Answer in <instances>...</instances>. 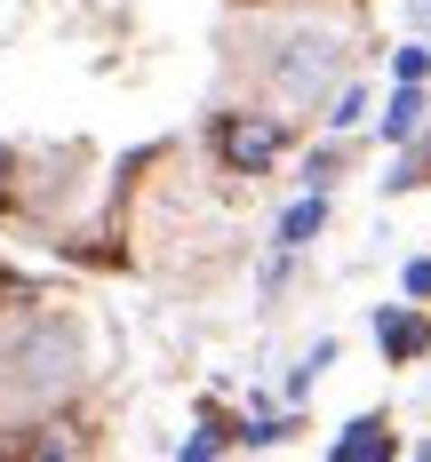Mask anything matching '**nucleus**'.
<instances>
[{
  "mask_svg": "<svg viewBox=\"0 0 431 462\" xmlns=\"http://www.w3.org/2000/svg\"><path fill=\"white\" fill-rule=\"evenodd\" d=\"M216 143H224V160H232L239 176H264L272 160H280V120H264V112H232L224 128H216Z\"/></svg>",
  "mask_w": 431,
  "mask_h": 462,
  "instance_id": "f257e3e1",
  "label": "nucleus"
},
{
  "mask_svg": "<svg viewBox=\"0 0 431 462\" xmlns=\"http://www.w3.org/2000/svg\"><path fill=\"white\" fill-rule=\"evenodd\" d=\"M335 72V41L320 32V41H287V56H280V80L287 88H320Z\"/></svg>",
  "mask_w": 431,
  "mask_h": 462,
  "instance_id": "f03ea898",
  "label": "nucleus"
},
{
  "mask_svg": "<svg viewBox=\"0 0 431 462\" xmlns=\"http://www.w3.org/2000/svg\"><path fill=\"white\" fill-rule=\"evenodd\" d=\"M424 80H399V96H391V112H383V136L391 143H408V136H424Z\"/></svg>",
  "mask_w": 431,
  "mask_h": 462,
  "instance_id": "7ed1b4c3",
  "label": "nucleus"
},
{
  "mask_svg": "<svg viewBox=\"0 0 431 462\" xmlns=\"http://www.w3.org/2000/svg\"><path fill=\"white\" fill-rule=\"evenodd\" d=\"M376 335H383V351H391V359H424V343H431V327L408 319V311H383Z\"/></svg>",
  "mask_w": 431,
  "mask_h": 462,
  "instance_id": "20e7f679",
  "label": "nucleus"
},
{
  "mask_svg": "<svg viewBox=\"0 0 431 462\" xmlns=\"http://www.w3.org/2000/svg\"><path fill=\"white\" fill-rule=\"evenodd\" d=\"M368 455H391V430H383V415H360L343 439H335V462H368Z\"/></svg>",
  "mask_w": 431,
  "mask_h": 462,
  "instance_id": "39448f33",
  "label": "nucleus"
},
{
  "mask_svg": "<svg viewBox=\"0 0 431 462\" xmlns=\"http://www.w3.org/2000/svg\"><path fill=\"white\" fill-rule=\"evenodd\" d=\"M320 224H328V199L312 191V199H295V208L280 216V247H312V231H320Z\"/></svg>",
  "mask_w": 431,
  "mask_h": 462,
  "instance_id": "423d86ee",
  "label": "nucleus"
},
{
  "mask_svg": "<svg viewBox=\"0 0 431 462\" xmlns=\"http://www.w3.org/2000/svg\"><path fill=\"white\" fill-rule=\"evenodd\" d=\"M424 168H431V128H424V136H408V160L383 176V191H416V184H424Z\"/></svg>",
  "mask_w": 431,
  "mask_h": 462,
  "instance_id": "0eeeda50",
  "label": "nucleus"
},
{
  "mask_svg": "<svg viewBox=\"0 0 431 462\" xmlns=\"http://www.w3.org/2000/svg\"><path fill=\"white\" fill-rule=\"evenodd\" d=\"M360 112H368V96H360V88H343V96H335V112H328V120H335V128H351Z\"/></svg>",
  "mask_w": 431,
  "mask_h": 462,
  "instance_id": "6e6552de",
  "label": "nucleus"
},
{
  "mask_svg": "<svg viewBox=\"0 0 431 462\" xmlns=\"http://www.w3.org/2000/svg\"><path fill=\"white\" fill-rule=\"evenodd\" d=\"M431 72V48H399V80H424Z\"/></svg>",
  "mask_w": 431,
  "mask_h": 462,
  "instance_id": "1a4fd4ad",
  "label": "nucleus"
},
{
  "mask_svg": "<svg viewBox=\"0 0 431 462\" xmlns=\"http://www.w3.org/2000/svg\"><path fill=\"white\" fill-rule=\"evenodd\" d=\"M408 295H431V255H416V263H408Z\"/></svg>",
  "mask_w": 431,
  "mask_h": 462,
  "instance_id": "9d476101",
  "label": "nucleus"
}]
</instances>
